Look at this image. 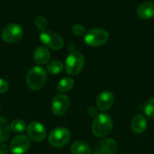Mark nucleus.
<instances>
[{
  "instance_id": "obj_7",
  "label": "nucleus",
  "mask_w": 154,
  "mask_h": 154,
  "mask_svg": "<svg viewBox=\"0 0 154 154\" xmlns=\"http://www.w3.org/2000/svg\"><path fill=\"white\" fill-rule=\"evenodd\" d=\"M24 34L23 28L18 23H11L5 26L2 32V38L7 43H15L21 39Z\"/></svg>"
},
{
  "instance_id": "obj_27",
  "label": "nucleus",
  "mask_w": 154,
  "mask_h": 154,
  "mask_svg": "<svg viewBox=\"0 0 154 154\" xmlns=\"http://www.w3.org/2000/svg\"><path fill=\"white\" fill-rule=\"evenodd\" d=\"M0 107H1V104H0Z\"/></svg>"
},
{
  "instance_id": "obj_25",
  "label": "nucleus",
  "mask_w": 154,
  "mask_h": 154,
  "mask_svg": "<svg viewBox=\"0 0 154 154\" xmlns=\"http://www.w3.org/2000/svg\"><path fill=\"white\" fill-rule=\"evenodd\" d=\"M9 151V148L6 144H0V154H7Z\"/></svg>"
},
{
  "instance_id": "obj_8",
  "label": "nucleus",
  "mask_w": 154,
  "mask_h": 154,
  "mask_svg": "<svg viewBox=\"0 0 154 154\" xmlns=\"http://www.w3.org/2000/svg\"><path fill=\"white\" fill-rule=\"evenodd\" d=\"M70 106V100L67 96L58 94L54 96L51 103V110L55 115L61 116L66 114Z\"/></svg>"
},
{
  "instance_id": "obj_13",
  "label": "nucleus",
  "mask_w": 154,
  "mask_h": 154,
  "mask_svg": "<svg viewBox=\"0 0 154 154\" xmlns=\"http://www.w3.org/2000/svg\"><path fill=\"white\" fill-rule=\"evenodd\" d=\"M137 17L142 20H148L154 17V1L143 2L137 8Z\"/></svg>"
},
{
  "instance_id": "obj_26",
  "label": "nucleus",
  "mask_w": 154,
  "mask_h": 154,
  "mask_svg": "<svg viewBox=\"0 0 154 154\" xmlns=\"http://www.w3.org/2000/svg\"><path fill=\"white\" fill-rule=\"evenodd\" d=\"M88 113L91 117H96L98 115V111H97V110L94 107H90L88 110Z\"/></svg>"
},
{
  "instance_id": "obj_6",
  "label": "nucleus",
  "mask_w": 154,
  "mask_h": 154,
  "mask_svg": "<svg viewBox=\"0 0 154 154\" xmlns=\"http://www.w3.org/2000/svg\"><path fill=\"white\" fill-rule=\"evenodd\" d=\"M39 39L43 45L55 51L61 49L64 45L61 36L51 30H45L42 32L39 35Z\"/></svg>"
},
{
  "instance_id": "obj_5",
  "label": "nucleus",
  "mask_w": 154,
  "mask_h": 154,
  "mask_svg": "<svg viewBox=\"0 0 154 154\" xmlns=\"http://www.w3.org/2000/svg\"><path fill=\"white\" fill-rule=\"evenodd\" d=\"M71 134L64 127H57L53 129L48 136V141L52 147H62L66 145L70 139Z\"/></svg>"
},
{
  "instance_id": "obj_17",
  "label": "nucleus",
  "mask_w": 154,
  "mask_h": 154,
  "mask_svg": "<svg viewBox=\"0 0 154 154\" xmlns=\"http://www.w3.org/2000/svg\"><path fill=\"white\" fill-rule=\"evenodd\" d=\"M11 135V128L5 119L0 117V144L7 141Z\"/></svg>"
},
{
  "instance_id": "obj_18",
  "label": "nucleus",
  "mask_w": 154,
  "mask_h": 154,
  "mask_svg": "<svg viewBox=\"0 0 154 154\" xmlns=\"http://www.w3.org/2000/svg\"><path fill=\"white\" fill-rule=\"evenodd\" d=\"M74 86V81L71 78H64L60 80L57 85V89L59 92L66 93L72 89Z\"/></svg>"
},
{
  "instance_id": "obj_20",
  "label": "nucleus",
  "mask_w": 154,
  "mask_h": 154,
  "mask_svg": "<svg viewBox=\"0 0 154 154\" xmlns=\"http://www.w3.org/2000/svg\"><path fill=\"white\" fill-rule=\"evenodd\" d=\"M26 123L24 120H20V119H16L14 120L11 123L10 128L11 131H13L15 133H21L26 129Z\"/></svg>"
},
{
  "instance_id": "obj_23",
  "label": "nucleus",
  "mask_w": 154,
  "mask_h": 154,
  "mask_svg": "<svg viewBox=\"0 0 154 154\" xmlns=\"http://www.w3.org/2000/svg\"><path fill=\"white\" fill-rule=\"evenodd\" d=\"M72 32L75 36H79V37L84 36L86 33L85 28L81 24H75L72 26Z\"/></svg>"
},
{
  "instance_id": "obj_16",
  "label": "nucleus",
  "mask_w": 154,
  "mask_h": 154,
  "mask_svg": "<svg viewBox=\"0 0 154 154\" xmlns=\"http://www.w3.org/2000/svg\"><path fill=\"white\" fill-rule=\"evenodd\" d=\"M70 151L72 154H91V147L82 141H75L71 145Z\"/></svg>"
},
{
  "instance_id": "obj_10",
  "label": "nucleus",
  "mask_w": 154,
  "mask_h": 154,
  "mask_svg": "<svg viewBox=\"0 0 154 154\" xmlns=\"http://www.w3.org/2000/svg\"><path fill=\"white\" fill-rule=\"evenodd\" d=\"M27 132L29 137L33 141L39 142L43 141L46 137V130L42 123L33 121L29 123L27 127Z\"/></svg>"
},
{
  "instance_id": "obj_4",
  "label": "nucleus",
  "mask_w": 154,
  "mask_h": 154,
  "mask_svg": "<svg viewBox=\"0 0 154 154\" xmlns=\"http://www.w3.org/2000/svg\"><path fill=\"white\" fill-rule=\"evenodd\" d=\"M109 34L105 29L94 28L86 32L84 35L85 42L91 47H100L107 43Z\"/></svg>"
},
{
  "instance_id": "obj_3",
  "label": "nucleus",
  "mask_w": 154,
  "mask_h": 154,
  "mask_svg": "<svg viewBox=\"0 0 154 154\" xmlns=\"http://www.w3.org/2000/svg\"><path fill=\"white\" fill-rule=\"evenodd\" d=\"M85 65V57L81 53L71 52L65 62V70L69 75L75 76L79 74Z\"/></svg>"
},
{
  "instance_id": "obj_9",
  "label": "nucleus",
  "mask_w": 154,
  "mask_h": 154,
  "mask_svg": "<svg viewBox=\"0 0 154 154\" xmlns=\"http://www.w3.org/2000/svg\"><path fill=\"white\" fill-rule=\"evenodd\" d=\"M30 141L25 135H18L14 138L9 150L13 154H24L30 149Z\"/></svg>"
},
{
  "instance_id": "obj_14",
  "label": "nucleus",
  "mask_w": 154,
  "mask_h": 154,
  "mask_svg": "<svg viewBox=\"0 0 154 154\" xmlns=\"http://www.w3.org/2000/svg\"><path fill=\"white\" fill-rule=\"evenodd\" d=\"M147 121L146 117L141 114H137L132 119L131 123V130L136 134H142L146 131Z\"/></svg>"
},
{
  "instance_id": "obj_11",
  "label": "nucleus",
  "mask_w": 154,
  "mask_h": 154,
  "mask_svg": "<svg viewBox=\"0 0 154 154\" xmlns=\"http://www.w3.org/2000/svg\"><path fill=\"white\" fill-rule=\"evenodd\" d=\"M118 144L113 138H104L96 144L94 154H116Z\"/></svg>"
},
{
  "instance_id": "obj_2",
  "label": "nucleus",
  "mask_w": 154,
  "mask_h": 154,
  "mask_svg": "<svg viewBox=\"0 0 154 154\" xmlns=\"http://www.w3.org/2000/svg\"><path fill=\"white\" fill-rule=\"evenodd\" d=\"M47 73L43 68L35 66L28 72L27 75V86L33 90H39L45 85Z\"/></svg>"
},
{
  "instance_id": "obj_21",
  "label": "nucleus",
  "mask_w": 154,
  "mask_h": 154,
  "mask_svg": "<svg viewBox=\"0 0 154 154\" xmlns=\"http://www.w3.org/2000/svg\"><path fill=\"white\" fill-rule=\"evenodd\" d=\"M143 112L149 118L154 119V98L149 99L143 106Z\"/></svg>"
},
{
  "instance_id": "obj_22",
  "label": "nucleus",
  "mask_w": 154,
  "mask_h": 154,
  "mask_svg": "<svg viewBox=\"0 0 154 154\" xmlns=\"http://www.w3.org/2000/svg\"><path fill=\"white\" fill-rule=\"evenodd\" d=\"M35 26L36 28L40 31L43 32L46 30L47 26H48V22L47 20L43 16H37L35 19Z\"/></svg>"
},
{
  "instance_id": "obj_1",
  "label": "nucleus",
  "mask_w": 154,
  "mask_h": 154,
  "mask_svg": "<svg viewBox=\"0 0 154 154\" xmlns=\"http://www.w3.org/2000/svg\"><path fill=\"white\" fill-rule=\"evenodd\" d=\"M113 119L107 114H99L95 117L92 123V132L98 138L107 136L113 129Z\"/></svg>"
},
{
  "instance_id": "obj_19",
  "label": "nucleus",
  "mask_w": 154,
  "mask_h": 154,
  "mask_svg": "<svg viewBox=\"0 0 154 154\" xmlns=\"http://www.w3.org/2000/svg\"><path fill=\"white\" fill-rule=\"evenodd\" d=\"M47 72L51 75L60 74L63 69V65L60 61L57 60H52L47 65Z\"/></svg>"
},
{
  "instance_id": "obj_24",
  "label": "nucleus",
  "mask_w": 154,
  "mask_h": 154,
  "mask_svg": "<svg viewBox=\"0 0 154 154\" xmlns=\"http://www.w3.org/2000/svg\"><path fill=\"white\" fill-rule=\"evenodd\" d=\"M8 83L4 79L0 78V93H4L8 90Z\"/></svg>"
},
{
  "instance_id": "obj_15",
  "label": "nucleus",
  "mask_w": 154,
  "mask_h": 154,
  "mask_svg": "<svg viewBox=\"0 0 154 154\" xmlns=\"http://www.w3.org/2000/svg\"><path fill=\"white\" fill-rule=\"evenodd\" d=\"M51 58V54L49 51L44 47H39L36 48L33 53V59L35 63L38 65L47 64Z\"/></svg>"
},
{
  "instance_id": "obj_12",
  "label": "nucleus",
  "mask_w": 154,
  "mask_h": 154,
  "mask_svg": "<svg viewBox=\"0 0 154 154\" xmlns=\"http://www.w3.org/2000/svg\"><path fill=\"white\" fill-rule=\"evenodd\" d=\"M96 104L98 109L101 111H108L114 104V96L110 91L102 92L97 98Z\"/></svg>"
}]
</instances>
